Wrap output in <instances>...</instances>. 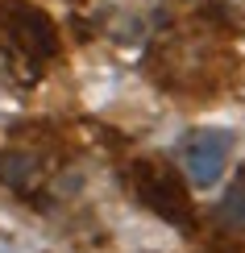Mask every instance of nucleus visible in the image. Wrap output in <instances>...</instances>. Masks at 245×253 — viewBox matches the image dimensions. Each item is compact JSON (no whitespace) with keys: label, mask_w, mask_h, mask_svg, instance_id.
<instances>
[{"label":"nucleus","mask_w":245,"mask_h":253,"mask_svg":"<svg viewBox=\"0 0 245 253\" xmlns=\"http://www.w3.org/2000/svg\"><path fill=\"white\" fill-rule=\"evenodd\" d=\"M133 183H137V195H142L158 216L175 220V224H187V220H191V212H187V208H191V204H187V191H183V183H179L166 166H137Z\"/></svg>","instance_id":"obj_1"},{"label":"nucleus","mask_w":245,"mask_h":253,"mask_svg":"<svg viewBox=\"0 0 245 253\" xmlns=\"http://www.w3.org/2000/svg\"><path fill=\"white\" fill-rule=\"evenodd\" d=\"M229 145L233 137L229 133H196L187 141V174L196 178V187H212L220 178V170H225L229 162Z\"/></svg>","instance_id":"obj_2"}]
</instances>
